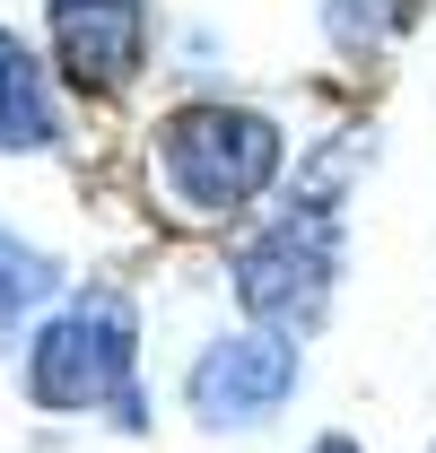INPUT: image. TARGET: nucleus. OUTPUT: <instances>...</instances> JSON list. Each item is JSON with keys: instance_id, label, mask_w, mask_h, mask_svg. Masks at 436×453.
I'll return each instance as SVG.
<instances>
[{"instance_id": "1", "label": "nucleus", "mask_w": 436, "mask_h": 453, "mask_svg": "<svg viewBox=\"0 0 436 453\" xmlns=\"http://www.w3.org/2000/svg\"><path fill=\"white\" fill-rule=\"evenodd\" d=\"M149 140H158V174H166V192H175L183 219H236V210H253L279 183V157H288L271 113L227 105V96L175 105Z\"/></svg>"}, {"instance_id": "2", "label": "nucleus", "mask_w": 436, "mask_h": 453, "mask_svg": "<svg viewBox=\"0 0 436 453\" xmlns=\"http://www.w3.org/2000/svg\"><path fill=\"white\" fill-rule=\"evenodd\" d=\"M131 375H140V314L122 288H79L27 340V401L35 410H113V427H140Z\"/></svg>"}, {"instance_id": "3", "label": "nucleus", "mask_w": 436, "mask_h": 453, "mask_svg": "<svg viewBox=\"0 0 436 453\" xmlns=\"http://www.w3.org/2000/svg\"><path fill=\"white\" fill-rule=\"evenodd\" d=\"M340 280V219L323 201H297L271 226H253L236 244V305L262 323V332H315Z\"/></svg>"}, {"instance_id": "4", "label": "nucleus", "mask_w": 436, "mask_h": 453, "mask_svg": "<svg viewBox=\"0 0 436 453\" xmlns=\"http://www.w3.org/2000/svg\"><path fill=\"white\" fill-rule=\"evenodd\" d=\"M297 393V340L288 332H227L210 340L201 357H192V375H183V401H192V418L227 436V427H262L279 401Z\"/></svg>"}, {"instance_id": "5", "label": "nucleus", "mask_w": 436, "mask_h": 453, "mask_svg": "<svg viewBox=\"0 0 436 453\" xmlns=\"http://www.w3.org/2000/svg\"><path fill=\"white\" fill-rule=\"evenodd\" d=\"M53 61L70 88L122 96L149 61V0H53Z\"/></svg>"}, {"instance_id": "6", "label": "nucleus", "mask_w": 436, "mask_h": 453, "mask_svg": "<svg viewBox=\"0 0 436 453\" xmlns=\"http://www.w3.org/2000/svg\"><path fill=\"white\" fill-rule=\"evenodd\" d=\"M53 140H61L53 79H44V61L0 27V149H9V157H44Z\"/></svg>"}, {"instance_id": "7", "label": "nucleus", "mask_w": 436, "mask_h": 453, "mask_svg": "<svg viewBox=\"0 0 436 453\" xmlns=\"http://www.w3.org/2000/svg\"><path fill=\"white\" fill-rule=\"evenodd\" d=\"M53 288H61V262L44 253V244H27L18 226H0V349L18 340V323H27Z\"/></svg>"}, {"instance_id": "8", "label": "nucleus", "mask_w": 436, "mask_h": 453, "mask_svg": "<svg viewBox=\"0 0 436 453\" xmlns=\"http://www.w3.org/2000/svg\"><path fill=\"white\" fill-rule=\"evenodd\" d=\"M419 9H428V0H331L323 27H331V44H340V53H384L393 35H410V27H419Z\"/></svg>"}, {"instance_id": "9", "label": "nucleus", "mask_w": 436, "mask_h": 453, "mask_svg": "<svg viewBox=\"0 0 436 453\" xmlns=\"http://www.w3.org/2000/svg\"><path fill=\"white\" fill-rule=\"evenodd\" d=\"M315 453H358V445H349V436H323V445H315Z\"/></svg>"}]
</instances>
